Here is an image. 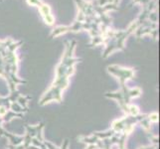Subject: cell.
I'll use <instances>...</instances> for the list:
<instances>
[{"label": "cell", "mask_w": 160, "mask_h": 149, "mask_svg": "<svg viewBox=\"0 0 160 149\" xmlns=\"http://www.w3.org/2000/svg\"><path fill=\"white\" fill-rule=\"evenodd\" d=\"M22 41L15 42L12 39H7L2 41V58L4 65L3 78L7 81L9 85L10 93L17 91L16 85L19 84H26L27 82L21 80L17 77V69H18V57L16 50L22 45Z\"/></svg>", "instance_id": "cell-3"}, {"label": "cell", "mask_w": 160, "mask_h": 149, "mask_svg": "<svg viewBox=\"0 0 160 149\" xmlns=\"http://www.w3.org/2000/svg\"><path fill=\"white\" fill-rule=\"evenodd\" d=\"M10 110L16 112V114H24V112H27L28 110H25V108L22 107L18 102H11L10 105Z\"/></svg>", "instance_id": "cell-8"}, {"label": "cell", "mask_w": 160, "mask_h": 149, "mask_svg": "<svg viewBox=\"0 0 160 149\" xmlns=\"http://www.w3.org/2000/svg\"><path fill=\"white\" fill-rule=\"evenodd\" d=\"M43 142H44V144H45L46 147H47L48 149H60L58 146H56L55 144H53V143L50 142V141H47V140H45V139L43 140Z\"/></svg>", "instance_id": "cell-12"}, {"label": "cell", "mask_w": 160, "mask_h": 149, "mask_svg": "<svg viewBox=\"0 0 160 149\" xmlns=\"http://www.w3.org/2000/svg\"><path fill=\"white\" fill-rule=\"evenodd\" d=\"M114 134V131L113 129H109L105 132H94L92 135H95L96 137H97L99 139H105V138H109L110 136H113Z\"/></svg>", "instance_id": "cell-7"}, {"label": "cell", "mask_w": 160, "mask_h": 149, "mask_svg": "<svg viewBox=\"0 0 160 149\" xmlns=\"http://www.w3.org/2000/svg\"><path fill=\"white\" fill-rule=\"evenodd\" d=\"M28 4H32V5H36L38 8H40V12H41V16L43 17L45 23L48 25L54 24V17H53L50 7L46 4H44L41 0H27Z\"/></svg>", "instance_id": "cell-4"}, {"label": "cell", "mask_w": 160, "mask_h": 149, "mask_svg": "<svg viewBox=\"0 0 160 149\" xmlns=\"http://www.w3.org/2000/svg\"><path fill=\"white\" fill-rule=\"evenodd\" d=\"M76 45L77 42L75 40L65 42V52L56 69L55 80L52 83L50 89L44 93L42 97L40 98L39 106H46L47 103L52 101L60 103L63 102V93L69 87L70 78L75 73L76 65L82 61V59L74 56Z\"/></svg>", "instance_id": "cell-1"}, {"label": "cell", "mask_w": 160, "mask_h": 149, "mask_svg": "<svg viewBox=\"0 0 160 149\" xmlns=\"http://www.w3.org/2000/svg\"><path fill=\"white\" fill-rule=\"evenodd\" d=\"M30 98H31L30 97H24V96H21L20 94V96L18 97V98L16 99V102H18L22 107L25 108V110H28L27 105H28V101Z\"/></svg>", "instance_id": "cell-9"}, {"label": "cell", "mask_w": 160, "mask_h": 149, "mask_svg": "<svg viewBox=\"0 0 160 149\" xmlns=\"http://www.w3.org/2000/svg\"><path fill=\"white\" fill-rule=\"evenodd\" d=\"M108 72L117 78L119 85H121V89L114 93H105V97L108 98L115 99L119 107L127 115L128 105L130 103V99L133 97H138L142 93L139 88L128 89L126 87V82L128 80L133 79V77L135 75V71L133 69H127V68H123L117 65H110L108 67Z\"/></svg>", "instance_id": "cell-2"}, {"label": "cell", "mask_w": 160, "mask_h": 149, "mask_svg": "<svg viewBox=\"0 0 160 149\" xmlns=\"http://www.w3.org/2000/svg\"><path fill=\"white\" fill-rule=\"evenodd\" d=\"M140 114V110H139V107L135 106V105H131V103H129L128 105V114L127 115H138Z\"/></svg>", "instance_id": "cell-10"}, {"label": "cell", "mask_w": 160, "mask_h": 149, "mask_svg": "<svg viewBox=\"0 0 160 149\" xmlns=\"http://www.w3.org/2000/svg\"><path fill=\"white\" fill-rule=\"evenodd\" d=\"M147 117H148V119H149L150 122H152V123L158 122L159 117H158V114H157V112H151V114H147Z\"/></svg>", "instance_id": "cell-11"}, {"label": "cell", "mask_w": 160, "mask_h": 149, "mask_svg": "<svg viewBox=\"0 0 160 149\" xmlns=\"http://www.w3.org/2000/svg\"><path fill=\"white\" fill-rule=\"evenodd\" d=\"M14 117H23V114H16V112L12 111V110H7V112L5 114H4V116H2L1 118L3 121H5V122H8V121H10L11 119H13Z\"/></svg>", "instance_id": "cell-6"}, {"label": "cell", "mask_w": 160, "mask_h": 149, "mask_svg": "<svg viewBox=\"0 0 160 149\" xmlns=\"http://www.w3.org/2000/svg\"><path fill=\"white\" fill-rule=\"evenodd\" d=\"M2 118L0 117V137H2V136H5L8 140H9L10 144L11 145H14V146H17V145H20V144L23 142L24 140V137L23 136H18V135H15V134H12L10 132H8L6 131L5 129H4L2 127Z\"/></svg>", "instance_id": "cell-5"}]
</instances>
